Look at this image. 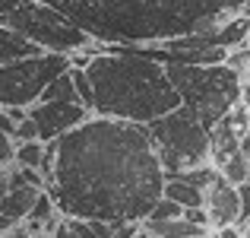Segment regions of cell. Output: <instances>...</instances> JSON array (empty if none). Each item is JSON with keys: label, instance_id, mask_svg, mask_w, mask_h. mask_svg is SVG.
<instances>
[{"label": "cell", "instance_id": "1", "mask_svg": "<svg viewBox=\"0 0 250 238\" xmlns=\"http://www.w3.org/2000/svg\"><path fill=\"white\" fill-rule=\"evenodd\" d=\"M44 190L70 219L143 222L162 200L165 168L146 124L92 115L54 140V175Z\"/></svg>", "mask_w": 250, "mask_h": 238}, {"label": "cell", "instance_id": "2", "mask_svg": "<svg viewBox=\"0 0 250 238\" xmlns=\"http://www.w3.org/2000/svg\"><path fill=\"white\" fill-rule=\"evenodd\" d=\"M98 45H165L250 16V0H44Z\"/></svg>", "mask_w": 250, "mask_h": 238}, {"label": "cell", "instance_id": "3", "mask_svg": "<svg viewBox=\"0 0 250 238\" xmlns=\"http://www.w3.org/2000/svg\"><path fill=\"white\" fill-rule=\"evenodd\" d=\"M85 73L92 79V111L130 124H152L155 118L181 108L165 64L133 54L124 45H102L89 57Z\"/></svg>", "mask_w": 250, "mask_h": 238}, {"label": "cell", "instance_id": "4", "mask_svg": "<svg viewBox=\"0 0 250 238\" xmlns=\"http://www.w3.org/2000/svg\"><path fill=\"white\" fill-rule=\"evenodd\" d=\"M165 70L181 95V105L193 111L206 130H212L234 105H241L244 79L228 64H209V67L165 64Z\"/></svg>", "mask_w": 250, "mask_h": 238}, {"label": "cell", "instance_id": "5", "mask_svg": "<svg viewBox=\"0 0 250 238\" xmlns=\"http://www.w3.org/2000/svg\"><path fill=\"white\" fill-rule=\"evenodd\" d=\"M0 25L54 54H83L98 48V42H92L80 25H73L44 0H0Z\"/></svg>", "mask_w": 250, "mask_h": 238}, {"label": "cell", "instance_id": "6", "mask_svg": "<svg viewBox=\"0 0 250 238\" xmlns=\"http://www.w3.org/2000/svg\"><path fill=\"white\" fill-rule=\"evenodd\" d=\"M146 130L159 153L162 168H165V178L209 165V130L190 108L181 105V108L155 118L152 124H146Z\"/></svg>", "mask_w": 250, "mask_h": 238}, {"label": "cell", "instance_id": "7", "mask_svg": "<svg viewBox=\"0 0 250 238\" xmlns=\"http://www.w3.org/2000/svg\"><path fill=\"white\" fill-rule=\"evenodd\" d=\"M70 67H73L70 54H54V51L0 67V108H32L42 92Z\"/></svg>", "mask_w": 250, "mask_h": 238}, {"label": "cell", "instance_id": "8", "mask_svg": "<svg viewBox=\"0 0 250 238\" xmlns=\"http://www.w3.org/2000/svg\"><path fill=\"white\" fill-rule=\"evenodd\" d=\"M250 130V115L244 105H234L212 130H209V162L215 171H222L231 159L244 153V137Z\"/></svg>", "mask_w": 250, "mask_h": 238}, {"label": "cell", "instance_id": "9", "mask_svg": "<svg viewBox=\"0 0 250 238\" xmlns=\"http://www.w3.org/2000/svg\"><path fill=\"white\" fill-rule=\"evenodd\" d=\"M29 118L38 127V140L42 143H54L63 134L76 130L83 121H89L92 111L83 102H38L29 108Z\"/></svg>", "mask_w": 250, "mask_h": 238}, {"label": "cell", "instance_id": "10", "mask_svg": "<svg viewBox=\"0 0 250 238\" xmlns=\"http://www.w3.org/2000/svg\"><path fill=\"white\" fill-rule=\"evenodd\" d=\"M206 213H209V232H219L228 226H241V190L228 178H215L206 190Z\"/></svg>", "mask_w": 250, "mask_h": 238}, {"label": "cell", "instance_id": "11", "mask_svg": "<svg viewBox=\"0 0 250 238\" xmlns=\"http://www.w3.org/2000/svg\"><path fill=\"white\" fill-rule=\"evenodd\" d=\"M38 194H42V188H10V194L0 200V235L13 232L19 222L29 219Z\"/></svg>", "mask_w": 250, "mask_h": 238}, {"label": "cell", "instance_id": "12", "mask_svg": "<svg viewBox=\"0 0 250 238\" xmlns=\"http://www.w3.org/2000/svg\"><path fill=\"white\" fill-rule=\"evenodd\" d=\"M38 54H44L38 45H32L29 38H22L13 29L0 25V67H6L13 61H25V57H38Z\"/></svg>", "mask_w": 250, "mask_h": 238}, {"label": "cell", "instance_id": "13", "mask_svg": "<svg viewBox=\"0 0 250 238\" xmlns=\"http://www.w3.org/2000/svg\"><path fill=\"white\" fill-rule=\"evenodd\" d=\"M162 197H168V200L181 203L184 210L206 207V190L193 188V184H190V181H184L181 175H174V178H165V190H162Z\"/></svg>", "mask_w": 250, "mask_h": 238}, {"label": "cell", "instance_id": "14", "mask_svg": "<svg viewBox=\"0 0 250 238\" xmlns=\"http://www.w3.org/2000/svg\"><path fill=\"white\" fill-rule=\"evenodd\" d=\"M143 229H146L149 235H155V238H200V235H206L209 229H203V226H196V222H190V219H165V222H143Z\"/></svg>", "mask_w": 250, "mask_h": 238}, {"label": "cell", "instance_id": "15", "mask_svg": "<svg viewBox=\"0 0 250 238\" xmlns=\"http://www.w3.org/2000/svg\"><path fill=\"white\" fill-rule=\"evenodd\" d=\"M38 102H80V92H76V86H73L70 70L57 76L54 83H51L48 89L42 92V98H38ZM38 102H35V105H38Z\"/></svg>", "mask_w": 250, "mask_h": 238}, {"label": "cell", "instance_id": "16", "mask_svg": "<svg viewBox=\"0 0 250 238\" xmlns=\"http://www.w3.org/2000/svg\"><path fill=\"white\" fill-rule=\"evenodd\" d=\"M44 146H48V143H42V140L16 143V165H25V168H42V162H44Z\"/></svg>", "mask_w": 250, "mask_h": 238}, {"label": "cell", "instance_id": "17", "mask_svg": "<svg viewBox=\"0 0 250 238\" xmlns=\"http://www.w3.org/2000/svg\"><path fill=\"white\" fill-rule=\"evenodd\" d=\"M54 238H98V235L92 232L89 219H70V216H63L54 229Z\"/></svg>", "mask_w": 250, "mask_h": 238}, {"label": "cell", "instance_id": "18", "mask_svg": "<svg viewBox=\"0 0 250 238\" xmlns=\"http://www.w3.org/2000/svg\"><path fill=\"white\" fill-rule=\"evenodd\" d=\"M181 216H184V207H181V203L162 197V200H155V207L149 210L146 219H149V222H165V219H181ZM146 219H143V222H146Z\"/></svg>", "mask_w": 250, "mask_h": 238}, {"label": "cell", "instance_id": "19", "mask_svg": "<svg viewBox=\"0 0 250 238\" xmlns=\"http://www.w3.org/2000/svg\"><path fill=\"white\" fill-rule=\"evenodd\" d=\"M70 76H73V86H76V92H80V102L92 111V79L85 73V67H70ZM92 115H95V111H92Z\"/></svg>", "mask_w": 250, "mask_h": 238}, {"label": "cell", "instance_id": "20", "mask_svg": "<svg viewBox=\"0 0 250 238\" xmlns=\"http://www.w3.org/2000/svg\"><path fill=\"white\" fill-rule=\"evenodd\" d=\"M10 162H16V140L0 130V168H6Z\"/></svg>", "mask_w": 250, "mask_h": 238}, {"label": "cell", "instance_id": "21", "mask_svg": "<svg viewBox=\"0 0 250 238\" xmlns=\"http://www.w3.org/2000/svg\"><path fill=\"white\" fill-rule=\"evenodd\" d=\"M13 140L16 143H29V140H38V127L32 118H25L22 124H16V134H13Z\"/></svg>", "mask_w": 250, "mask_h": 238}, {"label": "cell", "instance_id": "22", "mask_svg": "<svg viewBox=\"0 0 250 238\" xmlns=\"http://www.w3.org/2000/svg\"><path fill=\"white\" fill-rule=\"evenodd\" d=\"M241 105H244L247 115H250V86H244V89H241Z\"/></svg>", "mask_w": 250, "mask_h": 238}, {"label": "cell", "instance_id": "23", "mask_svg": "<svg viewBox=\"0 0 250 238\" xmlns=\"http://www.w3.org/2000/svg\"><path fill=\"white\" fill-rule=\"evenodd\" d=\"M6 194H10V178L3 175V178H0V200H3Z\"/></svg>", "mask_w": 250, "mask_h": 238}, {"label": "cell", "instance_id": "24", "mask_svg": "<svg viewBox=\"0 0 250 238\" xmlns=\"http://www.w3.org/2000/svg\"><path fill=\"white\" fill-rule=\"evenodd\" d=\"M244 153H247V159H250V130H247V137H244Z\"/></svg>", "mask_w": 250, "mask_h": 238}, {"label": "cell", "instance_id": "25", "mask_svg": "<svg viewBox=\"0 0 250 238\" xmlns=\"http://www.w3.org/2000/svg\"><path fill=\"white\" fill-rule=\"evenodd\" d=\"M241 79H244V86H250V64H247V70H244V76H241Z\"/></svg>", "mask_w": 250, "mask_h": 238}, {"label": "cell", "instance_id": "26", "mask_svg": "<svg viewBox=\"0 0 250 238\" xmlns=\"http://www.w3.org/2000/svg\"><path fill=\"white\" fill-rule=\"evenodd\" d=\"M200 238H212V232H206V235H200Z\"/></svg>", "mask_w": 250, "mask_h": 238}, {"label": "cell", "instance_id": "27", "mask_svg": "<svg viewBox=\"0 0 250 238\" xmlns=\"http://www.w3.org/2000/svg\"><path fill=\"white\" fill-rule=\"evenodd\" d=\"M244 238H250V229H244Z\"/></svg>", "mask_w": 250, "mask_h": 238}, {"label": "cell", "instance_id": "28", "mask_svg": "<svg viewBox=\"0 0 250 238\" xmlns=\"http://www.w3.org/2000/svg\"><path fill=\"white\" fill-rule=\"evenodd\" d=\"M3 175H6V171H3V168H0V178H3Z\"/></svg>", "mask_w": 250, "mask_h": 238}, {"label": "cell", "instance_id": "29", "mask_svg": "<svg viewBox=\"0 0 250 238\" xmlns=\"http://www.w3.org/2000/svg\"><path fill=\"white\" fill-rule=\"evenodd\" d=\"M247 229H250V226H247Z\"/></svg>", "mask_w": 250, "mask_h": 238}]
</instances>
